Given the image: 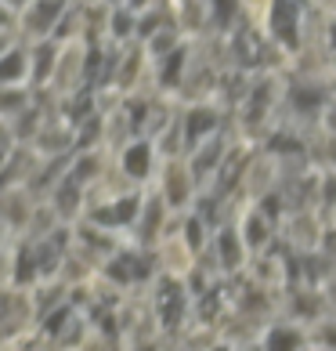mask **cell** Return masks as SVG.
I'll list each match as a JSON object with an SVG mask.
<instances>
[{"mask_svg":"<svg viewBox=\"0 0 336 351\" xmlns=\"http://www.w3.org/2000/svg\"><path fill=\"white\" fill-rule=\"evenodd\" d=\"M51 55H55V47H40V51H36V84L47 80V73H51Z\"/></svg>","mask_w":336,"mask_h":351,"instance_id":"7c38bea8","label":"cell"},{"mask_svg":"<svg viewBox=\"0 0 336 351\" xmlns=\"http://www.w3.org/2000/svg\"><path fill=\"white\" fill-rule=\"evenodd\" d=\"M296 4H307V0H296Z\"/></svg>","mask_w":336,"mask_h":351,"instance_id":"ffe728a7","label":"cell"},{"mask_svg":"<svg viewBox=\"0 0 336 351\" xmlns=\"http://www.w3.org/2000/svg\"><path fill=\"white\" fill-rule=\"evenodd\" d=\"M112 4H116V0H112Z\"/></svg>","mask_w":336,"mask_h":351,"instance_id":"7402d4cb","label":"cell"},{"mask_svg":"<svg viewBox=\"0 0 336 351\" xmlns=\"http://www.w3.org/2000/svg\"><path fill=\"white\" fill-rule=\"evenodd\" d=\"M221 246H224V265H228V268L242 261V250H239V239H235V236H231V232H224V236H221Z\"/></svg>","mask_w":336,"mask_h":351,"instance_id":"30bf717a","label":"cell"},{"mask_svg":"<svg viewBox=\"0 0 336 351\" xmlns=\"http://www.w3.org/2000/svg\"><path fill=\"white\" fill-rule=\"evenodd\" d=\"M333 40H336V29H333Z\"/></svg>","mask_w":336,"mask_h":351,"instance_id":"44dd1931","label":"cell"},{"mask_svg":"<svg viewBox=\"0 0 336 351\" xmlns=\"http://www.w3.org/2000/svg\"><path fill=\"white\" fill-rule=\"evenodd\" d=\"M326 341H329V344H336V330H333V326L326 330Z\"/></svg>","mask_w":336,"mask_h":351,"instance_id":"e0dca14e","label":"cell"},{"mask_svg":"<svg viewBox=\"0 0 336 351\" xmlns=\"http://www.w3.org/2000/svg\"><path fill=\"white\" fill-rule=\"evenodd\" d=\"M185 196H188V192H185V174H174V167H170V171H166V199H170L174 206H181V203H185Z\"/></svg>","mask_w":336,"mask_h":351,"instance_id":"9c48e42d","label":"cell"},{"mask_svg":"<svg viewBox=\"0 0 336 351\" xmlns=\"http://www.w3.org/2000/svg\"><path fill=\"white\" fill-rule=\"evenodd\" d=\"M293 98H296V106H300V109H315V106H322V98H326V95H322V90H300V87H296L293 90Z\"/></svg>","mask_w":336,"mask_h":351,"instance_id":"8fae6325","label":"cell"},{"mask_svg":"<svg viewBox=\"0 0 336 351\" xmlns=\"http://www.w3.org/2000/svg\"><path fill=\"white\" fill-rule=\"evenodd\" d=\"M231 11H235V0H214V15H217V25H221V29H228Z\"/></svg>","mask_w":336,"mask_h":351,"instance_id":"4fadbf2b","label":"cell"},{"mask_svg":"<svg viewBox=\"0 0 336 351\" xmlns=\"http://www.w3.org/2000/svg\"><path fill=\"white\" fill-rule=\"evenodd\" d=\"M141 4H148V0H131V8H141Z\"/></svg>","mask_w":336,"mask_h":351,"instance_id":"d6986e66","label":"cell"},{"mask_svg":"<svg viewBox=\"0 0 336 351\" xmlns=\"http://www.w3.org/2000/svg\"><path fill=\"white\" fill-rule=\"evenodd\" d=\"M138 203H141L138 196H127V199L112 203V206H101V210H94V221L105 225V228H123L138 217Z\"/></svg>","mask_w":336,"mask_h":351,"instance_id":"7a4b0ae2","label":"cell"},{"mask_svg":"<svg viewBox=\"0 0 336 351\" xmlns=\"http://www.w3.org/2000/svg\"><path fill=\"white\" fill-rule=\"evenodd\" d=\"M131 29H134L131 11H116V19H112V33H116V36H131Z\"/></svg>","mask_w":336,"mask_h":351,"instance_id":"5bb4252c","label":"cell"},{"mask_svg":"<svg viewBox=\"0 0 336 351\" xmlns=\"http://www.w3.org/2000/svg\"><path fill=\"white\" fill-rule=\"evenodd\" d=\"M271 351H286V348H304V337L300 330H286V326H279V330H271L268 333V341H264Z\"/></svg>","mask_w":336,"mask_h":351,"instance_id":"52a82bcc","label":"cell"},{"mask_svg":"<svg viewBox=\"0 0 336 351\" xmlns=\"http://www.w3.org/2000/svg\"><path fill=\"white\" fill-rule=\"evenodd\" d=\"M185 131H188V145H199L206 134L217 131V112L214 109H192L185 120Z\"/></svg>","mask_w":336,"mask_h":351,"instance_id":"277c9868","label":"cell"},{"mask_svg":"<svg viewBox=\"0 0 336 351\" xmlns=\"http://www.w3.org/2000/svg\"><path fill=\"white\" fill-rule=\"evenodd\" d=\"M66 11V0H36L29 19H25V29L29 33H47L51 25L58 22V15Z\"/></svg>","mask_w":336,"mask_h":351,"instance_id":"3957f363","label":"cell"},{"mask_svg":"<svg viewBox=\"0 0 336 351\" xmlns=\"http://www.w3.org/2000/svg\"><path fill=\"white\" fill-rule=\"evenodd\" d=\"M0 106H4V112H15L22 106V95H15V90H8L4 98H0Z\"/></svg>","mask_w":336,"mask_h":351,"instance_id":"9a60e30c","label":"cell"},{"mask_svg":"<svg viewBox=\"0 0 336 351\" xmlns=\"http://www.w3.org/2000/svg\"><path fill=\"white\" fill-rule=\"evenodd\" d=\"M181 66H185V47H177L170 58H166V66H163V76H159V84L163 87H177L181 84Z\"/></svg>","mask_w":336,"mask_h":351,"instance_id":"ba28073f","label":"cell"},{"mask_svg":"<svg viewBox=\"0 0 336 351\" xmlns=\"http://www.w3.org/2000/svg\"><path fill=\"white\" fill-rule=\"evenodd\" d=\"M8 4H11V8H22V4H25V0H8Z\"/></svg>","mask_w":336,"mask_h":351,"instance_id":"ac0fdd59","label":"cell"},{"mask_svg":"<svg viewBox=\"0 0 336 351\" xmlns=\"http://www.w3.org/2000/svg\"><path fill=\"white\" fill-rule=\"evenodd\" d=\"M123 171H127V178H134V181H145L148 178V171H152V149L145 145V141H138V145L127 149Z\"/></svg>","mask_w":336,"mask_h":351,"instance_id":"5b68a950","label":"cell"},{"mask_svg":"<svg viewBox=\"0 0 336 351\" xmlns=\"http://www.w3.org/2000/svg\"><path fill=\"white\" fill-rule=\"evenodd\" d=\"M156 25H159V19H148V22L138 25V33H141V36H152V33H156Z\"/></svg>","mask_w":336,"mask_h":351,"instance_id":"2e32d148","label":"cell"},{"mask_svg":"<svg viewBox=\"0 0 336 351\" xmlns=\"http://www.w3.org/2000/svg\"><path fill=\"white\" fill-rule=\"evenodd\" d=\"M25 76V51H8L4 55V62H0V80L4 84H18Z\"/></svg>","mask_w":336,"mask_h":351,"instance_id":"8992f818","label":"cell"},{"mask_svg":"<svg viewBox=\"0 0 336 351\" xmlns=\"http://www.w3.org/2000/svg\"><path fill=\"white\" fill-rule=\"evenodd\" d=\"M300 8L296 0H271V33L286 47H300Z\"/></svg>","mask_w":336,"mask_h":351,"instance_id":"6da1fadb","label":"cell"}]
</instances>
